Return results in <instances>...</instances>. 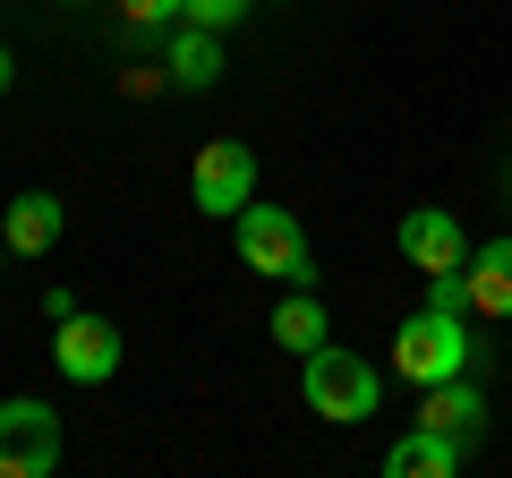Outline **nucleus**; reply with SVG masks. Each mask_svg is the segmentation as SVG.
Here are the masks:
<instances>
[{"instance_id":"obj_1","label":"nucleus","mask_w":512,"mask_h":478,"mask_svg":"<svg viewBox=\"0 0 512 478\" xmlns=\"http://www.w3.org/2000/svg\"><path fill=\"white\" fill-rule=\"evenodd\" d=\"M470 325H461V308H436V299H427L419 316H402V325H393V376H402V385H453V376H470Z\"/></svg>"},{"instance_id":"obj_2","label":"nucleus","mask_w":512,"mask_h":478,"mask_svg":"<svg viewBox=\"0 0 512 478\" xmlns=\"http://www.w3.org/2000/svg\"><path fill=\"white\" fill-rule=\"evenodd\" d=\"M299 393H308V410L325 427H359V419H376V402H384V368L376 359H359V350H308L299 359Z\"/></svg>"},{"instance_id":"obj_3","label":"nucleus","mask_w":512,"mask_h":478,"mask_svg":"<svg viewBox=\"0 0 512 478\" xmlns=\"http://www.w3.org/2000/svg\"><path fill=\"white\" fill-rule=\"evenodd\" d=\"M231 248H239V265H256L265 282H316V257H308V231H299V214L291 205H239L231 214Z\"/></svg>"},{"instance_id":"obj_4","label":"nucleus","mask_w":512,"mask_h":478,"mask_svg":"<svg viewBox=\"0 0 512 478\" xmlns=\"http://www.w3.org/2000/svg\"><path fill=\"white\" fill-rule=\"evenodd\" d=\"M188 205L214 222H231L239 205H256V146H239V137H205L197 163H188Z\"/></svg>"},{"instance_id":"obj_5","label":"nucleus","mask_w":512,"mask_h":478,"mask_svg":"<svg viewBox=\"0 0 512 478\" xmlns=\"http://www.w3.org/2000/svg\"><path fill=\"white\" fill-rule=\"evenodd\" d=\"M60 470V410L18 393L0 402V478H52Z\"/></svg>"},{"instance_id":"obj_6","label":"nucleus","mask_w":512,"mask_h":478,"mask_svg":"<svg viewBox=\"0 0 512 478\" xmlns=\"http://www.w3.org/2000/svg\"><path fill=\"white\" fill-rule=\"evenodd\" d=\"M120 359H128V342H120L111 316H86V308H77L69 325H52V368L69 376V385H111Z\"/></svg>"},{"instance_id":"obj_7","label":"nucleus","mask_w":512,"mask_h":478,"mask_svg":"<svg viewBox=\"0 0 512 478\" xmlns=\"http://www.w3.org/2000/svg\"><path fill=\"white\" fill-rule=\"evenodd\" d=\"M402 257L419 265V274H453V265H470V231H461V214H444V205H419V214H402Z\"/></svg>"},{"instance_id":"obj_8","label":"nucleus","mask_w":512,"mask_h":478,"mask_svg":"<svg viewBox=\"0 0 512 478\" xmlns=\"http://www.w3.org/2000/svg\"><path fill=\"white\" fill-rule=\"evenodd\" d=\"M163 77L180 94H205V86H222V35L214 26H197V18H180L163 35Z\"/></svg>"},{"instance_id":"obj_9","label":"nucleus","mask_w":512,"mask_h":478,"mask_svg":"<svg viewBox=\"0 0 512 478\" xmlns=\"http://www.w3.org/2000/svg\"><path fill=\"white\" fill-rule=\"evenodd\" d=\"M461 470H470V436H444V427H410L384 453V478H461Z\"/></svg>"},{"instance_id":"obj_10","label":"nucleus","mask_w":512,"mask_h":478,"mask_svg":"<svg viewBox=\"0 0 512 478\" xmlns=\"http://www.w3.org/2000/svg\"><path fill=\"white\" fill-rule=\"evenodd\" d=\"M487 419H495V393L478 385V376H453V385H427L419 393V427H444V436H470L478 444Z\"/></svg>"},{"instance_id":"obj_11","label":"nucleus","mask_w":512,"mask_h":478,"mask_svg":"<svg viewBox=\"0 0 512 478\" xmlns=\"http://www.w3.org/2000/svg\"><path fill=\"white\" fill-rule=\"evenodd\" d=\"M60 222H69V205H60L52 188H26V197H9V214H0V239H9V257H43V248H60Z\"/></svg>"},{"instance_id":"obj_12","label":"nucleus","mask_w":512,"mask_h":478,"mask_svg":"<svg viewBox=\"0 0 512 478\" xmlns=\"http://www.w3.org/2000/svg\"><path fill=\"white\" fill-rule=\"evenodd\" d=\"M461 282H470V308L478 316H512V231L487 239V248H470Z\"/></svg>"},{"instance_id":"obj_13","label":"nucleus","mask_w":512,"mask_h":478,"mask_svg":"<svg viewBox=\"0 0 512 478\" xmlns=\"http://www.w3.org/2000/svg\"><path fill=\"white\" fill-rule=\"evenodd\" d=\"M265 325H274V342H282V350H299V359L333 342V316H325V299H308V291H282Z\"/></svg>"},{"instance_id":"obj_14","label":"nucleus","mask_w":512,"mask_h":478,"mask_svg":"<svg viewBox=\"0 0 512 478\" xmlns=\"http://www.w3.org/2000/svg\"><path fill=\"white\" fill-rule=\"evenodd\" d=\"M248 9H265V0H188V18H197V26H214V35H231V26L248 18Z\"/></svg>"},{"instance_id":"obj_15","label":"nucleus","mask_w":512,"mask_h":478,"mask_svg":"<svg viewBox=\"0 0 512 478\" xmlns=\"http://www.w3.org/2000/svg\"><path fill=\"white\" fill-rule=\"evenodd\" d=\"M120 18H128V26H180L188 0H120Z\"/></svg>"},{"instance_id":"obj_16","label":"nucleus","mask_w":512,"mask_h":478,"mask_svg":"<svg viewBox=\"0 0 512 478\" xmlns=\"http://www.w3.org/2000/svg\"><path fill=\"white\" fill-rule=\"evenodd\" d=\"M9 77H18V60H9V52H0V94H9Z\"/></svg>"},{"instance_id":"obj_17","label":"nucleus","mask_w":512,"mask_h":478,"mask_svg":"<svg viewBox=\"0 0 512 478\" xmlns=\"http://www.w3.org/2000/svg\"><path fill=\"white\" fill-rule=\"evenodd\" d=\"M0 265H9V239H0Z\"/></svg>"},{"instance_id":"obj_18","label":"nucleus","mask_w":512,"mask_h":478,"mask_svg":"<svg viewBox=\"0 0 512 478\" xmlns=\"http://www.w3.org/2000/svg\"><path fill=\"white\" fill-rule=\"evenodd\" d=\"M69 9H86V0H69Z\"/></svg>"},{"instance_id":"obj_19","label":"nucleus","mask_w":512,"mask_h":478,"mask_svg":"<svg viewBox=\"0 0 512 478\" xmlns=\"http://www.w3.org/2000/svg\"><path fill=\"white\" fill-rule=\"evenodd\" d=\"M282 9H291V0H282Z\"/></svg>"}]
</instances>
